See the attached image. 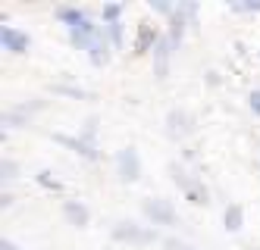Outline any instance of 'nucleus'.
Returning a JSON list of instances; mask_svg holds the SVG:
<instances>
[{
    "instance_id": "1",
    "label": "nucleus",
    "mask_w": 260,
    "mask_h": 250,
    "mask_svg": "<svg viewBox=\"0 0 260 250\" xmlns=\"http://www.w3.org/2000/svg\"><path fill=\"white\" fill-rule=\"evenodd\" d=\"M144 213L154 219V225H173L176 222V209L170 206V200H147Z\"/></svg>"
},
{
    "instance_id": "2",
    "label": "nucleus",
    "mask_w": 260,
    "mask_h": 250,
    "mask_svg": "<svg viewBox=\"0 0 260 250\" xmlns=\"http://www.w3.org/2000/svg\"><path fill=\"white\" fill-rule=\"evenodd\" d=\"M119 178L122 182H135L138 178V172H141V166H138V153L132 150V147H125V150H119Z\"/></svg>"
},
{
    "instance_id": "3",
    "label": "nucleus",
    "mask_w": 260,
    "mask_h": 250,
    "mask_svg": "<svg viewBox=\"0 0 260 250\" xmlns=\"http://www.w3.org/2000/svg\"><path fill=\"white\" fill-rule=\"evenodd\" d=\"M113 235H116L119 241H138V244L154 241V232H144V228H138V225H132V222H119Z\"/></svg>"
},
{
    "instance_id": "4",
    "label": "nucleus",
    "mask_w": 260,
    "mask_h": 250,
    "mask_svg": "<svg viewBox=\"0 0 260 250\" xmlns=\"http://www.w3.org/2000/svg\"><path fill=\"white\" fill-rule=\"evenodd\" d=\"M0 38H4L7 50H13V53H22V50H28V34L16 31V28H10V25H4V31H0Z\"/></svg>"
},
{
    "instance_id": "5",
    "label": "nucleus",
    "mask_w": 260,
    "mask_h": 250,
    "mask_svg": "<svg viewBox=\"0 0 260 250\" xmlns=\"http://www.w3.org/2000/svg\"><path fill=\"white\" fill-rule=\"evenodd\" d=\"M63 213H66V219H69L72 225H88V206H85V203H76V200H66V206H63Z\"/></svg>"
},
{
    "instance_id": "6",
    "label": "nucleus",
    "mask_w": 260,
    "mask_h": 250,
    "mask_svg": "<svg viewBox=\"0 0 260 250\" xmlns=\"http://www.w3.org/2000/svg\"><path fill=\"white\" fill-rule=\"evenodd\" d=\"M226 228H229V232H238V228H241V206H226Z\"/></svg>"
},
{
    "instance_id": "7",
    "label": "nucleus",
    "mask_w": 260,
    "mask_h": 250,
    "mask_svg": "<svg viewBox=\"0 0 260 250\" xmlns=\"http://www.w3.org/2000/svg\"><path fill=\"white\" fill-rule=\"evenodd\" d=\"M166 41H160V50H157V75H166Z\"/></svg>"
},
{
    "instance_id": "8",
    "label": "nucleus",
    "mask_w": 260,
    "mask_h": 250,
    "mask_svg": "<svg viewBox=\"0 0 260 250\" xmlns=\"http://www.w3.org/2000/svg\"><path fill=\"white\" fill-rule=\"evenodd\" d=\"M151 44V25H141V34H138V50H144Z\"/></svg>"
},
{
    "instance_id": "9",
    "label": "nucleus",
    "mask_w": 260,
    "mask_h": 250,
    "mask_svg": "<svg viewBox=\"0 0 260 250\" xmlns=\"http://www.w3.org/2000/svg\"><path fill=\"white\" fill-rule=\"evenodd\" d=\"M119 13H122V4H107L104 7V19H116Z\"/></svg>"
},
{
    "instance_id": "10",
    "label": "nucleus",
    "mask_w": 260,
    "mask_h": 250,
    "mask_svg": "<svg viewBox=\"0 0 260 250\" xmlns=\"http://www.w3.org/2000/svg\"><path fill=\"white\" fill-rule=\"evenodd\" d=\"M166 250H194V247H188V244H182V241L170 238V241H166Z\"/></svg>"
},
{
    "instance_id": "11",
    "label": "nucleus",
    "mask_w": 260,
    "mask_h": 250,
    "mask_svg": "<svg viewBox=\"0 0 260 250\" xmlns=\"http://www.w3.org/2000/svg\"><path fill=\"white\" fill-rule=\"evenodd\" d=\"M110 38L119 44V38H122V28H119V22H110Z\"/></svg>"
},
{
    "instance_id": "12",
    "label": "nucleus",
    "mask_w": 260,
    "mask_h": 250,
    "mask_svg": "<svg viewBox=\"0 0 260 250\" xmlns=\"http://www.w3.org/2000/svg\"><path fill=\"white\" fill-rule=\"evenodd\" d=\"M251 106H254V113L260 116V91H254V94H251Z\"/></svg>"
},
{
    "instance_id": "13",
    "label": "nucleus",
    "mask_w": 260,
    "mask_h": 250,
    "mask_svg": "<svg viewBox=\"0 0 260 250\" xmlns=\"http://www.w3.org/2000/svg\"><path fill=\"white\" fill-rule=\"evenodd\" d=\"M151 7H154V10H160V13H170V10H173L170 4H163V0H160V4H151Z\"/></svg>"
},
{
    "instance_id": "14",
    "label": "nucleus",
    "mask_w": 260,
    "mask_h": 250,
    "mask_svg": "<svg viewBox=\"0 0 260 250\" xmlns=\"http://www.w3.org/2000/svg\"><path fill=\"white\" fill-rule=\"evenodd\" d=\"M4 250H16V247H13V244H10V241H4Z\"/></svg>"
}]
</instances>
